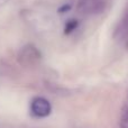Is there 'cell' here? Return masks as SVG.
I'll use <instances>...</instances> for the list:
<instances>
[{
	"mask_svg": "<svg viewBox=\"0 0 128 128\" xmlns=\"http://www.w3.org/2000/svg\"><path fill=\"white\" fill-rule=\"evenodd\" d=\"M42 60V54L36 46L27 44L18 53V61L25 66H33Z\"/></svg>",
	"mask_w": 128,
	"mask_h": 128,
	"instance_id": "cell-1",
	"label": "cell"
},
{
	"mask_svg": "<svg viewBox=\"0 0 128 128\" xmlns=\"http://www.w3.org/2000/svg\"><path fill=\"white\" fill-rule=\"evenodd\" d=\"M32 112L36 116V117H47L52 111L51 104L47 101L45 98H35L30 104Z\"/></svg>",
	"mask_w": 128,
	"mask_h": 128,
	"instance_id": "cell-2",
	"label": "cell"
},
{
	"mask_svg": "<svg viewBox=\"0 0 128 128\" xmlns=\"http://www.w3.org/2000/svg\"><path fill=\"white\" fill-rule=\"evenodd\" d=\"M7 1H8V0H0V6H2V4H4Z\"/></svg>",
	"mask_w": 128,
	"mask_h": 128,
	"instance_id": "cell-3",
	"label": "cell"
}]
</instances>
